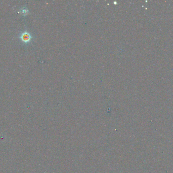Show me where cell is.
Here are the masks:
<instances>
[{
	"instance_id": "cell-1",
	"label": "cell",
	"mask_w": 173,
	"mask_h": 173,
	"mask_svg": "<svg viewBox=\"0 0 173 173\" xmlns=\"http://www.w3.org/2000/svg\"><path fill=\"white\" fill-rule=\"evenodd\" d=\"M20 38L24 43H27L29 42L31 38H32V37L29 33L27 32V31H25L21 35Z\"/></svg>"
},
{
	"instance_id": "cell-2",
	"label": "cell",
	"mask_w": 173,
	"mask_h": 173,
	"mask_svg": "<svg viewBox=\"0 0 173 173\" xmlns=\"http://www.w3.org/2000/svg\"><path fill=\"white\" fill-rule=\"evenodd\" d=\"M21 13L23 14V15H26L28 14V10L27 9H26L25 8H23L21 10Z\"/></svg>"
}]
</instances>
